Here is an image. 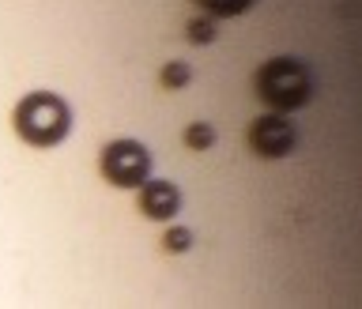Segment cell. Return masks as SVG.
Instances as JSON below:
<instances>
[{
  "label": "cell",
  "mask_w": 362,
  "mask_h": 309,
  "mask_svg": "<svg viewBox=\"0 0 362 309\" xmlns=\"http://www.w3.org/2000/svg\"><path fill=\"white\" fill-rule=\"evenodd\" d=\"M11 124H16L23 144L45 151V147H57L68 140V132H72V110L53 91H30L27 98H19L16 113H11Z\"/></svg>",
  "instance_id": "obj_1"
},
{
  "label": "cell",
  "mask_w": 362,
  "mask_h": 309,
  "mask_svg": "<svg viewBox=\"0 0 362 309\" xmlns=\"http://www.w3.org/2000/svg\"><path fill=\"white\" fill-rule=\"evenodd\" d=\"M253 87H257V98L276 113L302 110L313 98V72L298 57H272V61L257 68Z\"/></svg>",
  "instance_id": "obj_2"
},
{
  "label": "cell",
  "mask_w": 362,
  "mask_h": 309,
  "mask_svg": "<svg viewBox=\"0 0 362 309\" xmlns=\"http://www.w3.org/2000/svg\"><path fill=\"white\" fill-rule=\"evenodd\" d=\"M98 170L110 185L117 189H140L151 177V155L140 140H110L102 147Z\"/></svg>",
  "instance_id": "obj_3"
},
{
  "label": "cell",
  "mask_w": 362,
  "mask_h": 309,
  "mask_svg": "<svg viewBox=\"0 0 362 309\" xmlns=\"http://www.w3.org/2000/svg\"><path fill=\"white\" fill-rule=\"evenodd\" d=\"M249 147H253V155L260 158H283L294 151V140H298V132H294V124L287 117H279V113H264V117H257L249 124Z\"/></svg>",
  "instance_id": "obj_4"
},
{
  "label": "cell",
  "mask_w": 362,
  "mask_h": 309,
  "mask_svg": "<svg viewBox=\"0 0 362 309\" xmlns=\"http://www.w3.org/2000/svg\"><path fill=\"white\" fill-rule=\"evenodd\" d=\"M140 211L147 215V219H174V215L181 211V192H177V185H170V181H151L147 177L144 185H140Z\"/></svg>",
  "instance_id": "obj_5"
},
{
  "label": "cell",
  "mask_w": 362,
  "mask_h": 309,
  "mask_svg": "<svg viewBox=\"0 0 362 309\" xmlns=\"http://www.w3.org/2000/svg\"><path fill=\"white\" fill-rule=\"evenodd\" d=\"M181 140H185L189 151H211V147H215V129L208 121H192V124H185Z\"/></svg>",
  "instance_id": "obj_6"
},
{
  "label": "cell",
  "mask_w": 362,
  "mask_h": 309,
  "mask_svg": "<svg viewBox=\"0 0 362 309\" xmlns=\"http://www.w3.org/2000/svg\"><path fill=\"white\" fill-rule=\"evenodd\" d=\"M192 4H200L204 16H211V19H226V16H242V11H249L257 0H192Z\"/></svg>",
  "instance_id": "obj_7"
},
{
  "label": "cell",
  "mask_w": 362,
  "mask_h": 309,
  "mask_svg": "<svg viewBox=\"0 0 362 309\" xmlns=\"http://www.w3.org/2000/svg\"><path fill=\"white\" fill-rule=\"evenodd\" d=\"M192 79V68L185 61H166L163 72H158V83H163V91H185Z\"/></svg>",
  "instance_id": "obj_8"
},
{
  "label": "cell",
  "mask_w": 362,
  "mask_h": 309,
  "mask_svg": "<svg viewBox=\"0 0 362 309\" xmlns=\"http://www.w3.org/2000/svg\"><path fill=\"white\" fill-rule=\"evenodd\" d=\"M215 34H219V27H215L211 16H197V19H192L189 27H185V38H189L192 45H211Z\"/></svg>",
  "instance_id": "obj_9"
},
{
  "label": "cell",
  "mask_w": 362,
  "mask_h": 309,
  "mask_svg": "<svg viewBox=\"0 0 362 309\" xmlns=\"http://www.w3.org/2000/svg\"><path fill=\"white\" fill-rule=\"evenodd\" d=\"M163 245L170 249V253H185V249L192 245V234L185 231V226H170L166 238H163Z\"/></svg>",
  "instance_id": "obj_10"
}]
</instances>
